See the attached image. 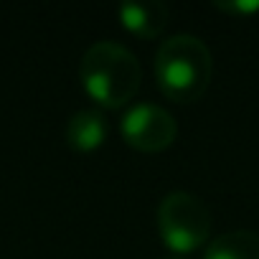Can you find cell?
I'll return each instance as SVG.
<instances>
[{"label":"cell","mask_w":259,"mask_h":259,"mask_svg":"<svg viewBox=\"0 0 259 259\" xmlns=\"http://www.w3.org/2000/svg\"><path fill=\"white\" fill-rule=\"evenodd\" d=\"M213 76V56L208 46L188 33L165 38L155 54V79L160 92L178 102H198Z\"/></svg>","instance_id":"obj_1"},{"label":"cell","mask_w":259,"mask_h":259,"mask_svg":"<svg viewBox=\"0 0 259 259\" xmlns=\"http://www.w3.org/2000/svg\"><path fill=\"white\" fill-rule=\"evenodd\" d=\"M168 259H178V256H168Z\"/></svg>","instance_id":"obj_9"},{"label":"cell","mask_w":259,"mask_h":259,"mask_svg":"<svg viewBox=\"0 0 259 259\" xmlns=\"http://www.w3.org/2000/svg\"><path fill=\"white\" fill-rule=\"evenodd\" d=\"M66 140L76 153H92L107 140V119L99 109H81L71 114L66 127Z\"/></svg>","instance_id":"obj_6"},{"label":"cell","mask_w":259,"mask_h":259,"mask_svg":"<svg viewBox=\"0 0 259 259\" xmlns=\"http://www.w3.org/2000/svg\"><path fill=\"white\" fill-rule=\"evenodd\" d=\"M213 8L224 13H234V16H246V13L259 11V3H236V0H231V3H213Z\"/></svg>","instance_id":"obj_8"},{"label":"cell","mask_w":259,"mask_h":259,"mask_svg":"<svg viewBox=\"0 0 259 259\" xmlns=\"http://www.w3.org/2000/svg\"><path fill=\"white\" fill-rule=\"evenodd\" d=\"M178 124L173 114L158 104H135L122 117V138L140 153H163L173 145Z\"/></svg>","instance_id":"obj_4"},{"label":"cell","mask_w":259,"mask_h":259,"mask_svg":"<svg viewBox=\"0 0 259 259\" xmlns=\"http://www.w3.org/2000/svg\"><path fill=\"white\" fill-rule=\"evenodd\" d=\"M122 26L140 38H155L168 26V6L160 0H135L119 6Z\"/></svg>","instance_id":"obj_5"},{"label":"cell","mask_w":259,"mask_h":259,"mask_svg":"<svg viewBox=\"0 0 259 259\" xmlns=\"http://www.w3.org/2000/svg\"><path fill=\"white\" fill-rule=\"evenodd\" d=\"M158 231L173 251H193L211 236V211L198 196L173 191L158 206Z\"/></svg>","instance_id":"obj_3"},{"label":"cell","mask_w":259,"mask_h":259,"mask_svg":"<svg viewBox=\"0 0 259 259\" xmlns=\"http://www.w3.org/2000/svg\"><path fill=\"white\" fill-rule=\"evenodd\" d=\"M79 79L87 94L107 107L117 109L133 102L140 89V64L133 51L114 41L92 44L79 64Z\"/></svg>","instance_id":"obj_2"},{"label":"cell","mask_w":259,"mask_h":259,"mask_svg":"<svg viewBox=\"0 0 259 259\" xmlns=\"http://www.w3.org/2000/svg\"><path fill=\"white\" fill-rule=\"evenodd\" d=\"M203 259H259V234L236 229L213 239Z\"/></svg>","instance_id":"obj_7"}]
</instances>
